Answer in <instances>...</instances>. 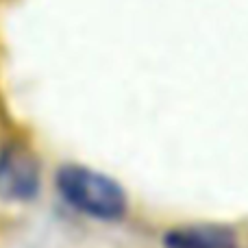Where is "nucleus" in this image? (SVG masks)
<instances>
[{
    "label": "nucleus",
    "mask_w": 248,
    "mask_h": 248,
    "mask_svg": "<svg viewBox=\"0 0 248 248\" xmlns=\"http://www.w3.org/2000/svg\"><path fill=\"white\" fill-rule=\"evenodd\" d=\"M166 248H237V240L224 227H179L163 237Z\"/></svg>",
    "instance_id": "nucleus-3"
},
{
    "label": "nucleus",
    "mask_w": 248,
    "mask_h": 248,
    "mask_svg": "<svg viewBox=\"0 0 248 248\" xmlns=\"http://www.w3.org/2000/svg\"><path fill=\"white\" fill-rule=\"evenodd\" d=\"M42 170L35 153L22 141H7L0 148V198L29 202L37 198Z\"/></svg>",
    "instance_id": "nucleus-2"
},
{
    "label": "nucleus",
    "mask_w": 248,
    "mask_h": 248,
    "mask_svg": "<svg viewBox=\"0 0 248 248\" xmlns=\"http://www.w3.org/2000/svg\"><path fill=\"white\" fill-rule=\"evenodd\" d=\"M59 196L83 216L120 220L126 214V194L113 179L83 166H63L55 176Z\"/></svg>",
    "instance_id": "nucleus-1"
}]
</instances>
